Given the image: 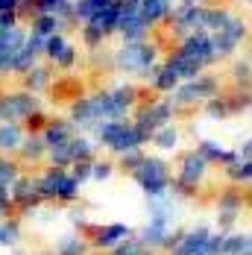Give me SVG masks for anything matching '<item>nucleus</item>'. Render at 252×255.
Returning <instances> with one entry per match:
<instances>
[{"label":"nucleus","mask_w":252,"mask_h":255,"mask_svg":"<svg viewBox=\"0 0 252 255\" xmlns=\"http://www.w3.org/2000/svg\"><path fill=\"white\" fill-rule=\"evenodd\" d=\"M144 100V91L132 82V79H121L115 85H103L97 91L79 94L68 106V121L74 124L79 132H94L100 124L109 121H126L135 115L138 103Z\"/></svg>","instance_id":"f257e3e1"},{"label":"nucleus","mask_w":252,"mask_h":255,"mask_svg":"<svg viewBox=\"0 0 252 255\" xmlns=\"http://www.w3.org/2000/svg\"><path fill=\"white\" fill-rule=\"evenodd\" d=\"M164 47H161V41L158 38H141V41H121L112 56H109V65H112V71H118L121 77L126 79H141V82H147L152 77V71L161 65V59H164Z\"/></svg>","instance_id":"f03ea898"},{"label":"nucleus","mask_w":252,"mask_h":255,"mask_svg":"<svg viewBox=\"0 0 252 255\" xmlns=\"http://www.w3.org/2000/svg\"><path fill=\"white\" fill-rule=\"evenodd\" d=\"M232 12L235 9H229L223 3H214V6H185V3H176L173 15L164 24V29L173 38L191 35V32H208L211 35V32H217L232 18Z\"/></svg>","instance_id":"7ed1b4c3"},{"label":"nucleus","mask_w":252,"mask_h":255,"mask_svg":"<svg viewBox=\"0 0 252 255\" xmlns=\"http://www.w3.org/2000/svg\"><path fill=\"white\" fill-rule=\"evenodd\" d=\"M91 138H94L97 147L106 150L112 158H121L124 153H132V150H144V147L150 144V135H147L144 129H138V124H135L132 118L100 124V127L91 132Z\"/></svg>","instance_id":"20e7f679"},{"label":"nucleus","mask_w":252,"mask_h":255,"mask_svg":"<svg viewBox=\"0 0 252 255\" xmlns=\"http://www.w3.org/2000/svg\"><path fill=\"white\" fill-rule=\"evenodd\" d=\"M208 173H211V164H208V158H205L197 147H191V150L179 153L170 194H173L176 200H182V203H185V200H194V197H197V191L205 185Z\"/></svg>","instance_id":"39448f33"},{"label":"nucleus","mask_w":252,"mask_h":255,"mask_svg":"<svg viewBox=\"0 0 252 255\" xmlns=\"http://www.w3.org/2000/svg\"><path fill=\"white\" fill-rule=\"evenodd\" d=\"M129 179L144 197H164L173 188V164L167 161V155L147 153L144 161L129 173Z\"/></svg>","instance_id":"423d86ee"},{"label":"nucleus","mask_w":252,"mask_h":255,"mask_svg":"<svg viewBox=\"0 0 252 255\" xmlns=\"http://www.w3.org/2000/svg\"><path fill=\"white\" fill-rule=\"evenodd\" d=\"M44 97L26 91L21 85L0 88V124H24L29 127L38 115H44Z\"/></svg>","instance_id":"0eeeda50"},{"label":"nucleus","mask_w":252,"mask_h":255,"mask_svg":"<svg viewBox=\"0 0 252 255\" xmlns=\"http://www.w3.org/2000/svg\"><path fill=\"white\" fill-rule=\"evenodd\" d=\"M226 91V79L214 71H202L200 77L182 82L176 91H173V103L179 106V112H188V109H202L208 100L220 97Z\"/></svg>","instance_id":"6e6552de"},{"label":"nucleus","mask_w":252,"mask_h":255,"mask_svg":"<svg viewBox=\"0 0 252 255\" xmlns=\"http://www.w3.org/2000/svg\"><path fill=\"white\" fill-rule=\"evenodd\" d=\"M35 182H38V191H41L44 203L71 205V203H76L79 194H82V185L76 182V176L68 167H50V164H44V167L35 173Z\"/></svg>","instance_id":"1a4fd4ad"},{"label":"nucleus","mask_w":252,"mask_h":255,"mask_svg":"<svg viewBox=\"0 0 252 255\" xmlns=\"http://www.w3.org/2000/svg\"><path fill=\"white\" fill-rule=\"evenodd\" d=\"M223 250V232H217L208 223H197L182 229L179 241L164 255H220Z\"/></svg>","instance_id":"9d476101"},{"label":"nucleus","mask_w":252,"mask_h":255,"mask_svg":"<svg viewBox=\"0 0 252 255\" xmlns=\"http://www.w3.org/2000/svg\"><path fill=\"white\" fill-rule=\"evenodd\" d=\"M176 118H179V106L173 103V97H158V94L144 97L138 103L135 115H132V121L138 124V129H144L150 138H152V132H158L161 127L176 124Z\"/></svg>","instance_id":"9b49d317"},{"label":"nucleus","mask_w":252,"mask_h":255,"mask_svg":"<svg viewBox=\"0 0 252 255\" xmlns=\"http://www.w3.org/2000/svg\"><path fill=\"white\" fill-rule=\"evenodd\" d=\"M97 155H100L97 141H94L88 132H76L68 144H62V147H56V150H47V164H50V167H68V170H71L74 164L91 161V158H97Z\"/></svg>","instance_id":"f8f14e48"},{"label":"nucleus","mask_w":252,"mask_h":255,"mask_svg":"<svg viewBox=\"0 0 252 255\" xmlns=\"http://www.w3.org/2000/svg\"><path fill=\"white\" fill-rule=\"evenodd\" d=\"M250 208L247 203V191L238 185H226L217 200H214V220H217V232H235L244 211Z\"/></svg>","instance_id":"ddd939ff"},{"label":"nucleus","mask_w":252,"mask_h":255,"mask_svg":"<svg viewBox=\"0 0 252 255\" xmlns=\"http://www.w3.org/2000/svg\"><path fill=\"white\" fill-rule=\"evenodd\" d=\"M173 53H179L182 59H188L194 68L200 71H211L214 65H220V56L214 50V41L208 32H191V35H182L173 44Z\"/></svg>","instance_id":"4468645a"},{"label":"nucleus","mask_w":252,"mask_h":255,"mask_svg":"<svg viewBox=\"0 0 252 255\" xmlns=\"http://www.w3.org/2000/svg\"><path fill=\"white\" fill-rule=\"evenodd\" d=\"M41 59L50 65L56 74H71L82 62V50H79V44L68 32H59L53 38H44V56Z\"/></svg>","instance_id":"2eb2a0df"},{"label":"nucleus","mask_w":252,"mask_h":255,"mask_svg":"<svg viewBox=\"0 0 252 255\" xmlns=\"http://www.w3.org/2000/svg\"><path fill=\"white\" fill-rule=\"evenodd\" d=\"M247 38H250V24L238 12H232V18L226 24L217 32H211V41H214V50L220 56V62H229L232 56H238V50L247 44Z\"/></svg>","instance_id":"dca6fc26"},{"label":"nucleus","mask_w":252,"mask_h":255,"mask_svg":"<svg viewBox=\"0 0 252 255\" xmlns=\"http://www.w3.org/2000/svg\"><path fill=\"white\" fill-rule=\"evenodd\" d=\"M85 238L91 244L94 253H112L115 247H121L124 241L135 238V226L121 223V220H112V223H91L85 229Z\"/></svg>","instance_id":"f3484780"},{"label":"nucleus","mask_w":252,"mask_h":255,"mask_svg":"<svg viewBox=\"0 0 252 255\" xmlns=\"http://www.w3.org/2000/svg\"><path fill=\"white\" fill-rule=\"evenodd\" d=\"M182 229H176L173 223H164V220H147L141 229H135V238L155 255H164L173 244L179 241Z\"/></svg>","instance_id":"a211bd4d"},{"label":"nucleus","mask_w":252,"mask_h":255,"mask_svg":"<svg viewBox=\"0 0 252 255\" xmlns=\"http://www.w3.org/2000/svg\"><path fill=\"white\" fill-rule=\"evenodd\" d=\"M9 197H12V208H15V214H35V211L44 205V197H41V191H38L35 173H29V170H24L21 179L12 185Z\"/></svg>","instance_id":"6ab92c4d"},{"label":"nucleus","mask_w":252,"mask_h":255,"mask_svg":"<svg viewBox=\"0 0 252 255\" xmlns=\"http://www.w3.org/2000/svg\"><path fill=\"white\" fill-rule=\"evenodd\" d=\"M18 15L24 21L35 18V15H56V18H65L74 24V0H21Z\"/></svg>","instance_id":"aec40b11"},{"label":"nucleus","mask_w":252,"mask_h":255,"mask_svg":"<svg viewBox=\"0 0 252 255\" xmlns=\"http://www.w3.org/2000/svg\"><path fill=\"white\" fill-rule=\"evenodd\" d=\"M152 29L150 24L141 18V12L135 6H121V24H118V38L121 41H141L150 38Z\"/></svg>","instance_id":"412c9836"},{"label":"nucleus","mask_w":252,"mask_h":255,"mask_svg":"<svg viewBox=\"0 0 252 255\" xmlns=\"http://www.w3.org/2000/svg\"><path fill=\"white\" fill-rule=\"evenodd\" d=\"M18 79H21V88L32 91V94H38V97H44V94H50L53 85H56V71L41 59L38 65H32L24 77H18Z\"/></svg>","instance_id":"4be33fe9"},{"label":"nucleus","mask_w":252,"mask_h":255,"mask_svg":"<svg viewBox=\"0 0 252 255\" xmlns=\"http://www.w3.org/2000/svg\"><path fill=\"white\" fill-rule=\"evenodd\" d=\"M144 211H147V220L176 223L179 214H182V200H176L173 194H164V197H144Z\"/></svg>","instance_id":"5701e85b"},{"label":"nucleus","mask_w":252,"mask_h":255,"mask_svg":"<svg viewBox=\"0 0 252 255\" xmlns=\"http://www.w3.org/2000/svg\"><path fill=\"white\" fill-rule=\"evenodd\" d=\"M76 132H79V129H76L68 118H47V124L41 127V138H44L47 150H56V147L68 144Z\"/></svg>","instance_id":"b1692460"},{"label":"nucleus","mask_w":252,"mask_h":255,"mask_svg":"<svg viewBox=\"0 0 252 255\" xmlns=\"http://www.w3.org/2000/svg\"><path fill=\"white\" fill-rule=\"evenodd\" d=\"M197 150L208 158L211 167H220V170L238 158V150H235V147H226V144L217 141V138H200V141H197Z\"/></svg>","instance_id":"393cba45"},{"label":"nucleus","mask_w":252,"mask_h":255,"mask_svg":"<svg viewBox=\"0 0 252 255\" xmlns=\"http://www.w3.org/2000/svg\"><path fill=\"white\" fill-rule=\"evenodd\" d=\"M15 158L24 164V170L32 167V164H47V144H44L41 132H26L24 144H21V150H18Z\"/></svg>","instance_id":"a878e982"},{"label":"nucleus","mask_w":252,"mask_h":255,"mask_svg":"<svg viewBox=\"0 0 252 255\" xmlns=\"http://www.w3.org/2000/svg\"><path fill=\"white\" fill-rule=\"evenodd\" d=\"M173 6H176V3H170V0H141L135 9H138L141 18L150 24V29H158V26L167 24V18L173 15Z\"/></svg>","instance_id":"bb28decb"},{"label":"nucleus","mask_w":252,"mask_h":255,"mask_svg":"<svg viewBox=\"0 0 252 255\" xmlns=\"http://www.w3.org/2000/svg\"><path fill=\"white\" fill-rule=\"evenodd\" d=\"M53 253H59V255H91L94 250H91V244H88L85 232L68 229V232H62V235L56 238Z\"/></svg>","instance_id":"cd10ccee"},{"label":"nucleus","mask_w":252,"mask_h":255,"mask_svg":"<svg viewBox=\"0 0 252 255\" xmlns=\"http://www.w3.org/2000/svg\"><path fill=\"white\" fill-rule=\"evenodd\" d=\"M26 26H29V32L38 35V38H53V35H59V32H71V29H74L71 21L56 18V15H35V18L26 21Z\"/></svg>","instance_id":"c85d7f7f"},{"label":"nucleus","mask_w":252,"mask_h":255,"mask_svg":"<svg viewBox=\"0 0 252 255\" xmlns=\"http://www.w3.org/2000/svg\"><path fill=\"white\" fill-rule=\"evenodd\" d=\"M226 82L232 88L252 91V59L250 56H232L226 68Z\"/></svg>","instance_id":"c756f323"},{"label":"nucleus","mask_w":252,"mask_h":255,"mask_svg":"<svg viewBox=\"0 0 252 255\" xmlns=\"http://www.w3.org/2000/svg\"><path fill=\"white\" fill-rule=\"evenodd\" d=\"M150 147L158 155H173V153H179V147H182V129H179L176 124L161 127L158 132H152Z\"/></svg>","instance_id":"7c9ffc66"},{"label":"nucleus","mask_w":252,"mask_h":255,"mask_svg":"<svg viewBox=\"0 0 252 255\" xmlns=\"http://www.w3.org/2000/svg\"><path fill=\"white\" fill-rule=\"evenodd\" d=\"M29 129L24 124H0V155H18Z\"/></svg>","instance_id":"2f4dec72"},{"label":"nucleus","mask_w":252,"mask_h":255,"mask_svg":"<svg viewBox=\"0 0 252 255\" xmlns=\"http://www.w3.org/2000/svg\"><path fill=\"white\" fill-rule=\"evenodd\" d=\"M147 85H150L152 94H158V97H173V91H176L182 82H179V79L173 77V71L161 62V65L152 71V77L147 79Z\"/></svg>","instance_id":"473e14b6"},{"label":"nucleus","mask_w":252,"mask_h":255,"mask_svg":"<svg viewBox=\"0 0 252 255\" xmlns=\"http://www.w3.org/2000/svg\"><path fill=\"white\" fill-rule=\"evenodd\" d=\"M223 176H226L229 185H238V188H250L252 185V158H244V155H238L232 164L223 167Z\"/></svg>","instance_id":"72a5a7b5"},{"label":"nucleus","mask_w":252,"mask_h":255,"mask_svg":"<svg viewBox=\"0 0 252 255\" xmlns=\"http://www.w3.org/2000/svg\"><path fill=\"white\" fill-rule=\"evenodd\" d=\"M220 255H252V232H244V229L223 232Z\"/></svg>","instance_id":"f704fd0d"},{"label":"nucleus","mask_w":252,"mask_h":255,"mask_svg":"<svg viewBox=\"0 0 252 255\" xmlns=\"http://www.w3.org/2000/svg\"><path fill=\"white\" fill-rule=\"evenodd\" d=\"M115 0H74V26L88 24L91 18H97L103 9H109Z\"/></svg>","instance_id":"c9c22d12"},{"label":"nucleus","mask_w":252,"mask_h":255,"mask_svg":"<svg viewBox=\"0 0 252 255\" xmlns=\"http://www.w3.org/2000/svg\"><path fill=\"white\" fill-rule=\"evenodd\" d=\"M24 164L12 155H0V191H12V185L21 179Z\"/></svg>","instance_id":"e433bc0d"},{"label":"nucleus","mask_w":252,"mask_h":255,"mask_svg":"<svg viewBox=\"0 0 252 255\" xmlns=\"http://www.w3.org/2000/svg\"><path fill=\"white\" fill-rule=\"evenodd\" d=\"M118 173V161L115 158H103V155H97V158H91V185H103V182H109V179Z\"/></svg>","instance_id":"4c0bfd02"},{"label":"nucleus","mask_w":252,"mask_h":255,"mask_svg":"<svg viewBox=\"0 0 252 255\" xmlns=\"http://www.w3.org/2000/svg\"><path fill=\"white\" fill-rule=\"evenodd\" d=\"M144 155H147V147H144V150H132V153H124L121 158H115V161H118V170H124L126 176H129V173H132V170H135V167L144 161Z\"/></svg>","instance_id":"58836bf2"},{"label":"nucleus","mask_w":252,"mask_h":255,"mask_svg":"<svg viewBox=\"0 0 252 255\" xmlns=\"http://www.w3.org/2000/svg\"><path fill=\"white\" fill-rule=\"evenodd\" d=\"M106 255H155V253H150L138 238H129V241H124L121 247H115L112 253H106Z\"/></svg>","instance_id":"ea45409f"},{"label":"nucleus","mask_w":252,"mask_h":255,"mask_svg":"<svg viewBox=\"0 0 252 255\" xmlns=\"http://www.w3.org/2000/svg\"><path fill=\"white\" fill-rule=\"evenodd\" d=\"M71 173L76 176V182L85 188V185H91V161H79V164H74L71 167Z\"/></svg>","instance_id":"a19ab883"},{"label":"nucleus","mask_w":252,"mask_h":255,"mask_svg":"<svg viewBox=\"0 0 252 255\" xmlns=\"http://www.w3.org/2000/svg\"><path fill=\"white\" fill-rule=\"evenodd\" d=\"M3 217H15V208H12V197L9 191H0V220Z\"/></svg>","instance_id":"79ce46f5"},{"label":"nucleus","mask_w":252,"mask_h":255,"mask_svg":"<svg viewBox=\"0 0 252 255\" xmlns=\"http://www.w3.org/2000/svg\"><path fill=\"white\" fill-rule=\"evenodd\" d=\"M235 150H238V155H244V158H252V135H250V138H244Z\"/></svg>","instance_id":"37998d69"},{"label":"nucleus","mask_w":252,"mask_h":255,"mask_svg":"<svg viewBox=\"0 0 252 255\" xmlns=\"http://www.w3.org/2000/svg\"><path fill=\"white\" fill-rule=\"evenodd\" d=\"M21 9V0H0V15L6 12H18Z\"/></svg>","instance_id":"c03bdc74"},{"label":"nucleus","mask_w":252,"mask_h":255,"mask_svg":"<svg viewBox=\"0 0 252 255\" xmlns=\"http://www.w3.org/2000/svg\"><path fill=\"white\" fill-rule=\"evenodd\" d=\"M179 3H185V6H214L220 0H179Z\"/></svg>","instance_id":"a18cd8bd"},{"label":"nucleus","mask_w":252,"mask_h":255,"mask_svg":"<svg viewBox=\"0 0 252 255\" xmlns=\"http://www.w3.org/2000/svg\"><path fill=\"white\" fill-rule=\"evenodd\" d=\"M6 255H29L26 250H21V247H15V250H6Z\"/></svg>","instance_id":"49530a36"},{"label":"nucleus","mask_w":252,"mask_h":255,"mask_svg":"<svg viewBox=\"0 0 252 255\" xmlns=\"http://www.w3.org/2000/svg\"><path fill=\"white\" fill-rule=\"evenodd\" d=\"M118 3H121V6H138L141 0H118Z\"/></svg>","instance_id":"de8ad7c7"},{"label":"nucleus","mask_w":252,"mask_h":255,"mask_svg":"<svg viewBox=\"0 0 252 255\" xmlns=\"http://www.w3.org/2000/svg\"><path fill=\"white\" fill-rule=\"evenodd\" d=\"M247 203L252 205V185H250V188H247Z\"/></svg>","instance_id":"09e8293b"},{"label":"nucleus","mask_w":252,"mask_h":255,"mask_svg":"<svg viewBox=\"0 0 252 255\" xmlns=\"http://www.w3.org/2000/svg\"><path fill=\"white\" fill-rule=\"evenodd\" d=\"M247 118H252V103H250V109H247Z\"/></svg>","instance_id":"8fccbe9b"},{"label":"nucleus","mask_w":252,"mask_h":255,"mask_svg":"<svg viewBox=\"0 0 252 255\" xmlns=\"http://www.w3.org/2000/svg\"><path fill=\"white\" fill-rule=\"evenodd\" d=\"M244 3H247V6H252V0H244Z\"/></svg>","instance_id":"3c124183"},{"label":"nucleus","mask_w":252,"mask_h":255,"mask_svg":"<svg viewBox=\"0 0 252 255\" xmlns=\"http://www.w3.org/2000/svg\"><path fill=\"white\" fill-rule=\"evenodd\" d=\"M47 255H59V253H53V250H50V253H47Z\"/></svg>","instance_id":"603ef678"},{"label":"nucleus","mask_w":252,"mask_h":255,"mask_svg":"<svg viewBox=\"0 0 252 255\" xmlns=\"http://www.w3.org/2000/svg\"><path fill=\"white\" fill-rule=\"evenodd\" d=\"M170 3H179V0H170Z\"/></svg>","instance_id":"864d4df0"}]
</instances>
